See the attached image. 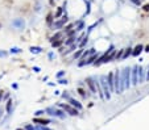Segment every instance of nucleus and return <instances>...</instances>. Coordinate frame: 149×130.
Returning <instances> with one entry per match:
<instances>
[{
  "instance_id": "f257e3e1",
  "label": "nucleus",
  "mask_w": 149,
  "mask_h": 130,
  "mask_svg": "<svg viewBox=\"0 0 149 130\" xmlns=\"http://www.w3.org/2000/svg\"><path fill=\"white\" fill-rule=\"evenodd\" d=\"M131 75H132V70L129 67H125L124 70H123V74H122V85H120V91H122V92L131 87V84H132Z\"/></svg>"
},
{
  "instance_id": "f03ea898",
  "label": "nucleus",
  "mask_w": 149,
  "mask_h": 130,
  "mask_svg": "<svg viewBox=\"0 0 149 130\" xmlns=\"http://www.w3.org/2000/svg\"><path fill=\"white\" fill-rule=\"evenodd\" d=\"M99 83H100V87H102V89H103L104 99L109 100V99H111V91H109V87H108V84H107V76H104V75L100 76V78H99Z\"/></svg>"
},
{
  "instance_id": "7ed1b4c3",
  "label": "nucleus",
  "mask_w": 149,
  "mask_h": 130,
  "mask_svg": "<svg viewBox=\"0 0 149 130\" xmlns=\"http://www.w3.org/2000/svg\"><path fill=\"white\" fill-rule=\"evenodd\" d=\"M114 84H115V92H116V93H122V91H120V85H122V76H120V72L117 70L114 72Z\"/></svg>"
},
{
  "instance_id": "20e7f679",
  "label": "nucleus",
  "mask_w": 149,
  "mask_h": 130,
  "mask_svg": "<svg viewBox=\"0 0 149 130\" xmlns=\"http://www.w3.org/2000/svg\"><path fill=\"white\" fill-rule=\"evenodd\" d=\"M60 106L62 108L66 113H69L70 116H77L78 114V109H75V108L71 106L70 104H60Z\"/></svg>"
},
{
  "instance_id": "39448f33",
  "label": "nucleus",
  "mask_w": 149,
  "mask_h": 130,
  "mask_svg": "<svg viewBox=\"0 0 149 130\" xmlns=\"http://www.w3.org/2000/svg\"><path fill=\"white\" fill-rule=\"evenodd\" d=\"M132 84L137 85L139 84V66H133L132 68Z\"/></svg>"
},
{
  "instance_id": "423d86ee",
  "label": "nucleus",
  "mask_w": 149,
  "mask_h": 130,
  "mask_svg": "<svg viewBox=\"0 0 149 130\" xmlns=\"http://www.w3.org/2000/svg\"><path fill=\"white\" fill-rule=\"evenodd\" d=\"M67 21H69V18H67V16H63L62 17V20H60V21H55L54 24H53V29L54 30H58V29H61V28H62L65 24L67 23Z\"/></svg>"
},
{
  "instance_id": "0eeeda50",
  "label": "nucleus",
  "mask_w": 149,
  "mask_h": 130,
  "mask_svg": "<svg viewBox=\"0 0 149 130\" xmlns=\"http://www.w3.org/2000/svg\"><path fill=\"white\" fill-rule=\"evenodd\" d=\"M107 84L109 87V91L111 92H115V84H114V72H109L107 75Z\"/></svg>"
},
{
  "instance_id": "6e6552de",
  "label": "nucleus",
  "mask_w": 149,
  "mask_h": 130,
  "mask_svg": "<svg viewBox=\"0 0 149 130\" xmlns=\"http://www.w3.org/2000/svg\"><path fill=\"white\" fill-rule=\"evenodd\" d=\"M86 83H87V85H88V88L91 89V92L92 93H98V89H96V83L94 82L91 78H87L86 79Z\"/></svg>"
},
{
  "instance_id": "1a4fd4ad",
  "label": "nucleus",
  "mask_w": 149,
  "mask_h": 130,
  "mask_svg": "<svg viewBox=\"0 0 149 130\" xmlns=\"http://www.w3.org/2000/svg\"><path fill=\"white\" fill-rule=\"evenodd\" d=\"M33 122L34 124H38V125H41V126H46V125H49L52 121L50 120H47V118H40V117H36L34 120H33Z\"/></svg>"
},
{
  "instance_id": "9d476101",
  "label": "nucleus",
  "mask_w": 149,
  "mask_h": 130,
  "mask_svg": "<svg viewBox=\"0 0 149 130\" xmlns=\"http://www.w3.org/2000/svg\"><path fill=\"white\" fill-rule=\"evenodd\" d=\"M12 25L15 26V28H17V29H24L25 23H24V20H22V18H16V20L12 21Z\"/></svg>"
},
{
  "instance_id": "9b49d317",
  "label": "nucleus",
  "mask_w": 149,
  "mask_h": 130,
  "mask_svg": "<svg viewBox=\"0 0 149 130\" xmlns=\"http://www.w3.org/2000/svg\"><path fill=\"white\" fill-rule=\"evenodd\" d=\"M69 104L71 105V106H74L75 109H78V110L82 109V104H81L79 101H77L75 99H71V97H70V99H69Z\"/></svg>"
},
{
  "instance_id": "f8f14e48",
  "label": "nucleus",
  "mask_w": 149,
  "mask_h": 130,
  "mask_svg": "<svg viewBox=\"0 0 149 130\" xmlns=\"http://www.w3.org/2000/svg\"><path fill=\"white\" fill-rule=\"evenodd\" d=\"M142 50H144V46L141 45V43H139V45L136 46V47L133 49V51H132V55H135V57H137V55L140 54Z\"/></svg>"
},
{
  "instance_id": "ddd939ff",
  "label": "nucleus",
  "mask_w": 149,
  "mask_h": 130,
  "mask_svg": "<svg viewBox=\"0 0 149 130\" xmlns=\"http://www.w3.org/2000/svg\"><path fill=\"white\" fill-rule=\"evenodd\" d=\"M144 68L141 66H139V83H142L144 82Z\"/></svg>"
},
{
  "instance_id": "4468645a",
  "label": "nucleus",
  "mask_w": 149,
  "mask_h": 130,
  "mask_svg": "<svg viewBox=\"0 0 149 130\" xmlns=\"http://www.w3.org/2000/svg\"><path fill=\"white\" fill-rule=\"evenodd\" d=\"M54 117H60V118H65V113L62 110H58L54 108Z\"/></svg>"
},
{
  "instance_id": "2eb2a0df",
  "label": "nucleus",
  "mask_w": 149,
  "mask_h": 130,
  "mask_svg": "<svg viewBox=\"0 0 149 130\" xmlns=\"http://www.w3.org/2000/svg\"><path fill=\"white\" fill-rule=\"evenodd\" d=\"M132 51H133V49H131V47L125 49L124 54H123V58H127V57H129V55H132Z\"/></svg>"
},
{
  "instance_id": "dca6fc26",
  "label": "nucleus",
  "mask_w": 149,
  "mask_h": 130,
  "mask_svg": "<svg viewBox=\"0 0 149 130\" xmlns=\"http://www.w3.org/2000/svg\"><path fill=\"white\" fill-rule=\"evenodd\" d=\"M62 13H63V7H60L57 9V12H55V15H54V18H58L61 15H62Z\"/></svg>"
},
{
  "instance_id": "f3484780",
  "label": "nucleus",
  "mask_w": 149,
  "mask_h": 130,
  "mask_svg": "<svg viewBox=\"0 0 149 130\" xmlns=\"http://www.w3.org/2000/svg\"><path fill=\"white\" fill-rule=\"evenodd\" d=\"M62 43H63V40H58V41H54V42H52V45H53V47H57V46L62 45Z\"/></svg>"
},
{
  "instance_id": "a211bd4d",
  "label": "nucleus",
  "mask_w": 149,
  "mask_h": 130,
  "mask_svg": "<svg viewBox=\"0 0 149 130\" xmlns=\"http://www.w3.org/2000/svg\"><path fill=\"white\" fill-rule=\"evenodd\" d=\"M82 55H83V50L81 49V50H78V51L74 54V59H78V58H79V57H82Z\"/></svg>"
},
{
  "instance_id": "6ab92c4d",
  "label": "nucleus",
  "mask_w": 149,
  "mask_h": 130,
  "mask_svg": "<svg viewBox=\"0 0 149 130\" xmlns=\"http://www.w3.org/2000/svg\"><path fill=\"white\" fill-rule=\"evenodd\" d=\"M30 51L34 53V54H37V53H41V49L37 47V46H32V47H30Z\"/></svg>"
},
{
  "instance_id": "aec40b11",
  "label": "nucleus",
  "mask_w": 149,
  "mask_h": 130,
  "mask_svg": "<svg viewBox=\"0 0 149 130\" xmlns=\"http://www.w3.org/2000/svg\"><path fill=\"white\" fill-rule=\"evenodd\" d=\"M78 92H79V95L82 96V97H87V93L85 92V89H82V88H78Z\"/></svg>"
},
{
  "instance_id": "412c9836",
  "label": "nucleus",
  "mask_w": 149,
  "mask_h": 130,
  "mask_svg": "<svg viewBox=\"0 0 149 130\" xmlns=\"http://www.w3.org/2000/svg\"><path fill=\"white\" fill-rule=\"evenodd\" d=\"M95 59H96V55L94 54V55H92V57H91V58H90V59L86 62V65H90V63H94V60H95Z\"/></svg>"
},
{
  "instance_id": "4be33fe9",
  "label": "nucleus",
  "mask_w": 149,
  "mask_h": 130,
  "mask_svg": "<svg viewBox=\"0 0 149 130\" xmlns=\"http://www.w3.org/2000/svg\"><path fill=\"white\" fill-rule=\"evenodd\" d=\"M11 108H12V100H9L7 103V112L8 113H11Z\"/></svg>"
},
{
  "instance_id": "5701e85b",
  "label": "nucleus",
  "mask_w": 149,
  "mask_h": 130,
  "mask_svg": "<svg viewBox=\"0 0 149 130\" xmlns=\"http://www.w3.org/2000/svg\"><path fill=\"white\" fill-rule=\"evenodd\" d=\"M21 50H20V49H19V47H12V49H11V53H13V54H16V53H20Z\"/></svg>"
},
{
  "instance_id": "b1692460",
  "label": "nucleus",
  "mask_w": 149,
  "mask_h": 130,
  "mask_svg": "<svg viewBox=\"0 0 149 130\" xmlns=\"http://www.w3.org/2000/svg\"><path fill=\"white\" fill-rule=\"evenodd\" d=\"M74 40H75L74 37H70V38H69V40H67L65 43H66V45H70V43H73V42H74Z\"/></svg>"
},
{
  "instance_id": "393cba45",
  "label": "nucleus",
  "mask_w": 149,
  "mask_h": 130,
  "mask_svg": "<svg viewBox=\"0 0 149 130\" xmlns=\"http://www.w3.org/2000/svg\"><path fill=\"white\" fill-rule=\"evenodd\" d=\"M86 43H87V37H86V38H83V41L79 43V47H83V46H85Z\"/></svg>"
},
{
  "instance_id": "a878e982",
  "label": "nucleus",
  "mask_w": 149,
  "mask_h": 130,
  "mask_svg": "<svg viewBox=\"0 0 149 130\" xmlns=\"http://www.w3.org/2000/svg\"><path fill=\"white\" fill-rule=\"evenodd\" d=\"M24 129L25 130H36V128H34V126H32V125H27Z\"/></svg>"
},
{
  "instance_id": "bb28decb",
  "label": "nucleus",
  "mask_w": 149,
  "mask_h": 130,
  "mask_svg": "<svg viewBox=\"0 0 149 130\" xmlns=\"http://www.w3.org/2000/svg\"><path fill=\"white\" fill-rule=\"evenodd\" d=\"M83 26H85V24H83V23H81V24H79V25H78V28H77V29H75V30H77V32H79V30H82V29H83Z\"/></svg>"
},
{
  "instance_id": "cd10ccee",
  "label": "nucleus",
  "mask_w": 149,
  "mask_h": 130,
  "mask_svg": "<svg viewBox=\"0 0 149 130\" xmlns=\"http://www.w3.org/2000/svg\"><path fill=\"white\" fill-rule=\"evenodd\" d=\"M142 9H144L145 12H149V3H148V4H144V5H142Z\"/></svg>"
},
{
  "instance_id": "c85d7f7f",
  "label": "nucleus",
  "mask_w": 149,
  "mask_h": 130,
  "mask_svg": "<svg viewBox=\"0 0 149 130\" xmlns=\"http://www.w3.org/2000/svg\"><path fill=\"white\" fill-rule=\"evenodd\" d=\"M73 26H74V24H70V25H67V26H66V28H65V29H63V30H65V32H69V30H70V29H71V28H73Z\"/></svg>"
},
{
  "instance_id": "c756f323",
  "label": "nucleus",
  "mask_w": 149,
  "mask_h": 130,
  "mask_svg": "<svg viewBox=\"0 0 149 130\" xmlns=\"http://www.w3.org/2000/svg\"><path fill=\"white\" fill-rule=\"evenodd\" d=\"M44 113H45V110H37V112H36V116L38 117V116H42Z\"/></svg>"
},
{
  "instance_id": "7c9ffc66",
  "label": "nucleus",
  "mask_w": 149,
  "mask_h": 130,
  "mask_svg": "<svg viewBox=\"0 0 149 130\" xmlns=\"http://www.w3.org/2000/svg\"><path fill=\"white\" fill-rule=\"evenodd\" d=\"M58 83H60V84H67V80L66 79H60Z\"/></svg>"
},
{
  "instance_id": "2f4dec72",
  "label": "nucleus",
  "mask_w": 149,
  "mask_h": 130,
  "mask_svg": "<svg viewBox=\"0 0 149 130\" xmlns=\"http://www.w3.org/2000/svg\"><path fill=\"white\" fill-rule=\"evenodd\" d=\"M132 3H133V4H136V5H140L141 4V0H131Z\"/></svg>"
},
{
  "instance_id": "473e14b6",
  "label": "nucleus",
  "mask_w": 149,
  "mask_h": 130,
  "mask_svg": "<svg viewBox=\"0 0 149 130\" xmlns=\"http://www.w3.org/2000/svg\"><path fill=\"white\" fill-rule=\"evenodd\" d=\"M52 15H47V18H46V21H47V24H52Z\"/></svg>"
},
{
  "instance_id": "72a5a7b5",
  "label": "nucleus",
  "mask_w": 149,
  "mask_h": 130,
  "mask_svg": "<svg viewBox=\"0 0 149 130\" xmlns=\"http://www.w3.org/2000/svg\"><path fill=\"white\" fill-rule=\"evenodd\" d=\"M63 74H65V71H61V72H58V74H57V78H61Z\"/></svg>"
},
{
  "instance_id": "f704fd0d",
  "label": "nucleus",
  "mask_w": 149,
  "mask_h": 130,
  "mask_svg": "<svg viewBox=\"0 0 149 130\" xmlns=\"http://www.w3.org/2000/svg\"><path fill=\"white\" fill-rule=\"evenodd\" d=\"M33 70H34V72H40V68L38 67H33Z\"/></svg>"
},
{
  "instance_id": "c9c22d12",
  "label": "nucleus",
  "mask_w": 149,
  "mask_h": 130,
  "mask_svg": "<svg viewBox=\"0 0 149 130\" xmlns=\"http://www.w3.org/2000/svg\"><path fill=\"white\" fill-rule=\"evenodd\" d=\"M147 80L149 82V67H148V72H147Z\"/></svg>"
},
{
  "instance_id": "e433bc0d",
  "label": "nucleus",
  "mask_w": 149,
  "mask_h": 130,
  "mask_svg": "<svg viewBox=\"0 0 149 130\" xmlns=\"http://www.w3.org/2000/svg\"><path fill=\"white\" fill-rule=\"evenodd\" d=\"M1 99H3V91H0V101H1Z\"/></svg>"
},
{
  "instance_id": "4c0bfd02",
  "label": "nucleus",
  "mask_w": 149,
  "mask_h": 130,
  "mask_svg": "<svg viewBox=\"0 0 149 130\" xmlns=\"http://www.w3.org/2000/svg\"><path fill=\"white\" fill-rule=\"evenodd\" d=\"M145 51H147V53H149V45L147 46V47H145Z\"/></svg>"
},
{
  "instance_id": "58836bf2",
  "label": "nucleus",
  "mask_w": 149,
  "mask_h": 130,
  "mask_svg": "<svg viewBox=\"0 0 149 130\" xmlns=\"http://www.w3.org/2000/svg\"><path fill=\"white\" fill-rule=\"evenodd\" d=\"M16 130H25V129H22V128H19V129H16Z\"/></svg>"
}]
</instances>
